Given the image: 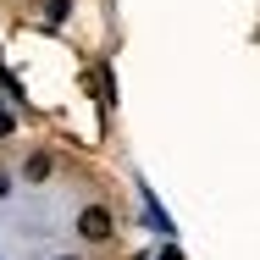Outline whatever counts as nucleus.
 <instances>
[{
	"instance_id": "f257e3e1",
	"label": "nucleus",
	"mask_w": 260,
	"mask_h": 260,
	"mask_svg": "<svg viewBox=\"0 0 260 260\" xmlns=\"http://www.w3.org/2000/svg\"><path fill=\"white\" fill-rule=\"evenodd\" d=\"M78 233H83L89 244H105V238H111V210L105 205H83L78 210Z\"/></svg>"
},
{
	"instance_id": "f03ea898",
	"label": "nucleus",
	"mask_w": 260,
	"mask_h": 260,
	"mask_svg": "<svg viewBox=\"0 0 260 260\" xmlns=\"http://www.w3.org/2000/svg\"><path fill=\"white\" fill-rule=\"evenodd\" d=\"M28 177L45 183V177H50V155H28Z\"/></svg>"
},
{
	"instance_id": "7ed1b4c3",
	"label": "nucleus",
	"mask_w": 260,
	"mask_h": 260,
	"mask_svg": "<svg viewBox=\"0 0 260 260\" xmlns=\"http://www.w3.org/2000/svg\"><path fill=\"white\" fill-rule=\"evenodd\" d=\"M6 188H11V183H6V172H0V200H6Z\"/></svg>"
},
{
	"instance_id": "20e7f679",
	"label": "nucleus",
	"mask_w": 260,
	"mask_h": 260,
	"mask_svg": "<svg viewBox=\"0 0 260 260\" xmlns=\"http://www.w3.org/2000/svg\"><path fill=\"white\" fill-rule=\"evenodd\" d=\"M61 260H72V255H61Z\"/></svg>"
}]
</instances>
